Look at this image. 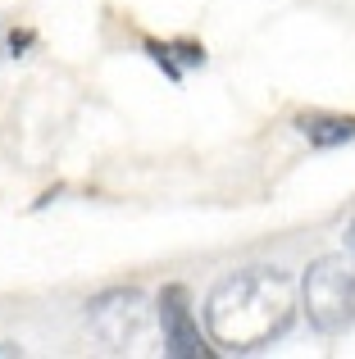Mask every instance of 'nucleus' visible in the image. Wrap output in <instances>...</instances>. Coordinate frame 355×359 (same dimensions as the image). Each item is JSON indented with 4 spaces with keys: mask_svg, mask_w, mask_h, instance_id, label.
<instances>
[{
    "mask_svg": "<svg viewBox=\"0 0 355 359\" xmlns=\"http://www.w3.org/2000/svg\"><path fill=\"white\" fill-rule=\"evenodd\" d=\"M347 250H355V219L347 223Z\"/></svg>",
    "mask_w": 355,
    "mask_h": 359,
    "instance_id": "nucleus-9",
    "label": "nucleus"
},
{
    "mask_svg": "<svg viewBox=\"0 0 355 359\" xmlns=\"http://www.w3.org/2000/svg\"><path fill=\"white\" fill-rule=\"evenodd\" d=\"M87 323L105 346L133 351V346L146 337V327H151V300H146L137 287L100 291V296L87 300Z\"/></svg>",
    "mask_w": 355,
    "mask_h": 359,
    "instance_id": "nucleus-3",
    "label": "nucleus"
},
{
    "mask_svg": "<svg viewBox=\"0 0 355 359\" xmlns=\"http://www.w3.org/2000/svg\"><path fill=\"white\" fill-rule=\"evenodd\" d=\"M301 305L319 337L355 327V264L347 255H319L301 278Z\"/></svg>",
    "mask_w": 355,
    "mask_h": 359,
    "instance_id": "nucleus-2",
    "label": "nucleus"
},
{
    "mask_svg": "<svg viewBox=\"0 0 355 359\" xmlns=\"http://www.w3.org/2000/svg\"><path fill=\"white\" fill-rule=\"evenodd\" d=\"M173 55L187 64V69H196V64H205V46H196V41H173Z\"/></svg>",
    "mask_w": 355,
    "mask_h": 359,
    "instance_id": "nucleus-7",
    "label": "nucleus"
},
{
    "mask_svg": "<svg viewBox=\"0 0 355 359\" xmlns=\"http://www.w3.org/2000/svg\"><path fill=\"white\" fill-rule=\"evenodd\" d=\"M146 55H151V60L164 69V78H169V82L182 78V60H173V41L164 46V41H155V36H146Z\"/></svg>",
    "mask_w": 355,
    "mask_h": 359,
    "instance_id": "nucleus-6",
    "label": "nucleus"
},
{
    "mask_svg": "<svg viewBox=\"0 0 355 359\" xmlns=\"http://www.w3.org/2000/svg\"><path fill=\"white\" fill-rule=\"evenodd\" d=\"M296 132H301L314 150H333V146H347V141H355V114L310 109V114H296Z\"/></svg>",
    "mask_w": 355,
    "mask_h": 359,
    "instance_id": "nucleus-5",
    "label": "nucleus"
},
{
    "mask_svg": "<svg viewBox=\"0 0 355 359\" xmlns=\"http://www.w3.org/2000/svg\"><path fill=\"white\" fill-rule=\"evenodd\" d=\"M0 355H5V359H18V355H23V346H9V341H0Z\"/></svg>",
    "mask_w": 355,
    "mask_h": 359,
    "instance_id": "nucleus-8",
    "label": "nucleus"
},
{
    "mask_svg": "<svg viewBox=\"0 0 355 359\" xmlns=\"http://www.w3.org/2000/svg\"><path fill=\"white\" fill-rule=\"evenodd\" d=\"M296 318V282L283 269H241L205 296V332L219 351L246 355L278 341Z\"/></svg>",
    "mask_w": 355,
    "mask_h": 359,
    "instance_id": "nucleus-1",
    "label": "nucleus"
},
{
    "mask_svg": "<svg viewBox=\"0 0 355 359\" xmlns=\"http://www.w3.org/2000/svg\"><path fill=\"white\" fill-rule=\"evenodd\" d=\"M155 318H160V332H164V355L173 359H201V355H214L219 346H210L201 337V323L192 314V296H187L182 282H169L155 300Z\"/></svg>",
    "mask_w": 355,
    "mask_h": 359,
    "instance_id": "nucleus-4",
    "label": "nucleus"
}]
</instances>
